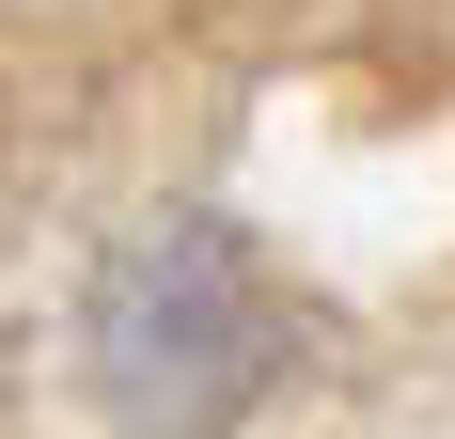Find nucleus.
Wrapping results in <instances>:
<instances>
[{
  "instance_id": "1",
  "label": "nucleus",
  "mask_w": 455,
  "mask_h": 439,
  "mask_svg": "<svg viewBox=\"0 0 455 439\" xmlns=\"http://www.w3.org/2000/svg\"><path fill=\"white\" fill-rule=\"evenodd\" d=\"M79 361H94V408L141 439H235L283 377V283L251 267V235L204 204L110 235L79 283Z\"/></svg>"
}]
</instances>
